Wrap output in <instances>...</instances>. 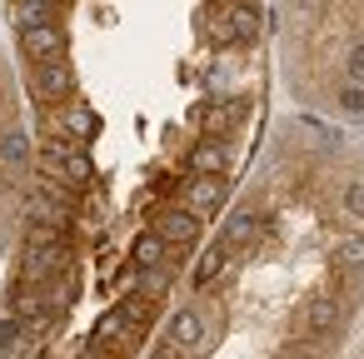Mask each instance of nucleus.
Here are the masks:
<instances>
[{
    "instance_id": "6e6552de",
    "label": "nucleus",
    "mask_w": 364,
    "mask_h": 359,
    "mask_svg": "<svg viewBox=\"0 0 364 359\" xmlns=\"http://www.w3.org/2000/svg\"><path fill=\"white\" fill-rule=\"evenodd\" d=\"M225 26H230V41H255L259 36V11L255 6H230Z\"/></svg>"
},
{
    "instance_id": "39448f33",
    "label": "nucleus",
    "mask_w": 364,
    "mask_h": 359,
    "mask_svg": "<svg viewBox=\"0 0 364 359\" xmlns=\"http://www.w3.org/2000/svg\"><path fill=\"white\" fill-rule=\"evenodd\" d=\"M230 170V145L220 140V135H210L205 145H195V155H190V175H225Z\"/></svg>"
},
{
    "instance_id": "f257e3e1",
    "label": "nucleus",
    "mask_w": 364,
    "mask_h": 359,
    "mask_svg": "<svg viewBox=\"0 0 364 359\" xmlns=\"http://www.w3.org/2000/svg\"><path fill=\"white\" fill-rule=\"evenodd\" d=\"M31 135H26V125L16 120V105H11V95H6V80H0V215H6V195L26 180V170H31Z\"/></svg>"
},
{
    "instance_id": "dca6fc26",
    "label": "nucleus",
    "mask_w": 364,
    "mask_h": 359,
    "mask_svg": "<svg viewBox=\"0 0 364 359\" xmlns=\"http://www.w3.org/2000/svg\"><path fill=\"white\" fill-rule=\"evenodd\" d=\"M294 6H299V11H319V0H294Z\"/></svg>"
},
{
    "instance_id": "20e7f679",
    "label": "nucleus",
    "mask_w": 364,
    "mask_h": 359,
    "mask_svg": "<svg viewBox=\"0 0 364 359\" xmlns=\"http://www.w3.org/2000/svg\"><path fill=\"white\" fill-rule=\"evenodd\" d=\"M225 195H230V185H225L220 175H190V180H185V210H195V215L220 210Z\"/></svg>"
},
{
    "instance_id": "ddd939ff",
    "label": "nucleus",
    "mask_w": 364,
    "mask_h": 359,
    "mask_svg": "<svg viewBox=\"0 0 364 359\" xmlns=\"http://www.w3.org/2000/svg\"><path fill=\"white\" fill-rule=\"evenodd\" d=\"M344 210H349L354 220H364V180H354V185L344 190Z\"/></svg>"
},
{
    "instance_id": "4468645a",
    "label": "nucleus",
    "mask_w": 364,
    "mask_h": 359,
    "mask_svg": "<svg viewBox=\"0 0 364 359\" xmlns=\"http://www.w3.org/2000/svg\"><path fill=\"white\" fill-rule=\"evenodd\" d=\"M339 105H344L349 115H364V90H359V85H349V90L339 95Z\"/></svg>"
},
{
    "instance_id": "f8f14e48",
    "label": "nucleus",
    "mask_w": 364,
    "mask_h": 359,
    "mask_svg": "<svg viewBox=\"0 0 364 359\" xmlns=\"http://www.w3.org/2000/svg\"><path fill=\"white\" fill-rule=\"evenodd\" d=\"M339 259H344L349 269H364V235H359V240H344V245H339Z\"/></svg>"
},
{
    "instance_id": "9d476101",
    "label": "nucleus",
    "mask_w": 364,
    "mask_h": 359,
    "mask_svg": "<svg viewBox=\"0 0 364 359\" xmlns=\"http://www.w3.org/2000/svg\"><path fill=\"white\" fill-rule=\"evenodd\" d=\"M220 269H225V245H215V250H205L200 254V264H195V284L205 289V284H215L220 279Z\"/></svg>"
},
{
    "instance_id": "1a4fd4ad",
    "label": "nucleus",
    "mask_w": 364,
    "mask_h": 359,
    "mask_svg": "<svg viewBox=\"0 0 364 359\" xmlns=\"http://www.w3.org/2000/svg\"><path fill=\"white\" fill-rule=\"evenodd\" d=\"M235 115H240V110H235V100L210 105V110H200V130H205V135H225V130L235 125Z\"/></svg>"
},
{
    "instance_id": "2eb2a0df",
    "label": "nucleus",
    "mask_w": 364,
    "mask_h": 359,
    "mask_svg": "<svg viewBox=\"0 0 364 359\" xmlns=\"http://www.w3.org/2000/svg\"><path fill=\"white\" fill-rule=\"evenodd\" d=\"M349 75L364 85V45H354V50H349Z\"/></svg>"
},
{
    "instance_id": "7ed1b4c3",
    "label": "nucleus",
    "mask_w": 364,
    "mask_h": 359,
    "mask_svg": "<svg viewBox=\"0 0 364 359\" xmlns=\"http://www.w3.org/2000/svg\"><path fill=\"white\" fill-rule=\"evenodd\" d=\"M205 349V319L195 309H180L170 319V344H160V354H195Z\"/></svg>"
},
{
    "instance_id": "0eeeda50",
    "label": "nucleus",
    "mask_w": 364,
    "mask_h": 359,
    "mask_svg": "<svg viewBox=\"0 0 364 359\" xmlns=\"http://www.w3.org/2000/svg\"><path fill=\"white\" fill-rule=\"evenodd\" d=\"M255 235H259V215H250V210H245V215H235V220L225 225L220 245H225V254H230V250H245V245H250Z\"/></svg>"
},
{
    "instance_id": "9b49d317",
    "label": "nucleus",
    "mask_w": 364,
    "mask_h": 359,
    "mask_svg": "<svg viewBox=\"0 0 364 359\" xmlns=\"http://www.w3.org/2000/svg\"><path fill=\"white\" fill-rule=\"evenodd\" d=\"M334 319H339V304L334 299H314L309 304V329L319 334V329H334Z\"/></svg>"
},
{
    "instance_id": "423d86ee",
    "label": "nucleus",
    "mask_w": 364,
    "mask_h": 359,
    "mask_svg": "<svg viewBox=\"0 0 364 359\" xmlns=\"http://www.w3.org/2000/svg\"><path fill=\"white\" fill-rule=\"evenodd\" d=\"M135 269H155V264H165L170 269V245L155 235V230H145L140 240H135V259H130Z\"/></svg>"
},
{
    "instance_id": "f03ea898",
    "label": "nucleus",
    "mask_w": 364,
    "mask_h": 359,
    "mask_svg": "<svg viewBox=\"0 0 364 359\" xmlns=\"http://www.w3.org/2000/svg\"><path fill=\"white\" fill-rule=\"evenodd\" d=\"M200 225H205V220H200L195 210H185V205H170V210L155 215V235H160L165 245H195Z\"/></svg>"
}]
</instances>
